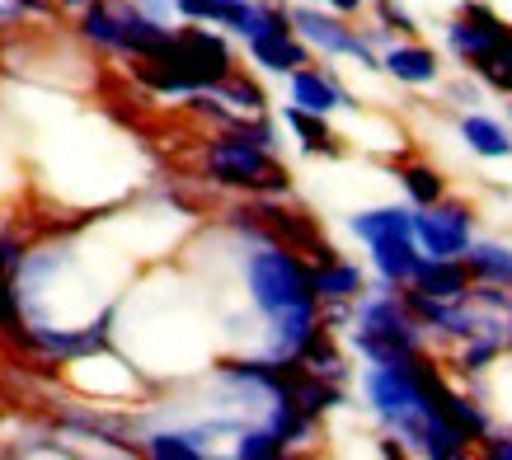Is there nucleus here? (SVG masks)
I'll return each mask as SVG.
<instances>
[{
    "instance_id": "nucleus-1",
    "label": "nucleus",
    "mask_w": 512,
    "mask_h": 460,
    "mask_svg": "<svg viewBox=\"0 0 512 460\" xmlns=\"http://www.w3.org/2000/svg\"><path fill=\"white\" fill-rule=\"evenodd\" d=\"M235 71L231 43L212 33L207 24H188L174 29L170 43L137 57V80L156 94H198V90H217L221 80Z\"/></svg>"
},
{
    "instance_id": "nucleus-2",
    "label": "nucleus",
    "mask_w": 512,
    "mask_h": 460,
    "mask_svg": "<svg viewBox=\"0 0 512 460\" xmlns=\"http://www.w3.org/2000/svg\"><path fill=\"white\" fill-rule=\"evenodd\" d=\"M423 324L409 315L395 287L381 282V296H357V329H353V348L376 367H409L423 353Z\"/></svg>"
},
{
    "instance_id": "nucleus-3",
    "label": "nucleus",
    "mask_w": 512,
    "mask_h": 460,
    "mask_svg": "<svg viewBox=\"0 0 512 460\" xmlns=\"http://www.w3.org/2000/svg\"><path fill=\"white\" fill-rule=\"evenodd\" d=\"M245 287L249 301L264 310L268 320L278 315H296V310H320L311 292V263L301 259L287 245H254V254L245 259Z\"/></svg>"
},
{
    "instance_id": "nucleus-4",
    "label": "nucleus",
    "mask_w": 512,
    "mask_h": 460,
    "mask_svg": "<svg viewBox=\"0 0 512 460\" xmlns=\"http://www.w3.org/2000/svg\"><path fill=\"white\" fill-rule=\"evenodd\" d=\"M202 169L207 179L221 188H245V193H264V198H282L292 188V174L273 160V151L245 141L240 132H221L217 141H207L202 151Z\"/></svg>"
},
{
    "instance_id": "nucleus-5",
    "label": "nucleus",
    "mask_w": 512,
    "mask_h": 460,
    "mask_svg": "<svg viewBox=\"0 0 512 460\" xmlns=\"http://www.w3.org/2000/svg\"><path fill=\"white\" fill-rule=\"evenodd\" d=\"M470 226L475 216L461 202H433V207H419L414 212V245L428 254V259H461L470 245Z\"/></svg>"
},
{
    "instance_id": "nucleus-6",
    "label": "nucleus",
    "mask_w": 512,
    "mask_h": 460,
    "mask_svg": "<svg viewBox=\"0 0 512 460\" xmlns=\"http://www.w3.org/2000/svg\"><path fill=\"white\" fill-rule=\"evenodd\" d=\"M287 19H292V33H301L306 43L320 47V52H329V57H357L362 66L381 62V57L372 52V43H367L357 29L343 24V15H320V10H311V5H296V10H287Z\"/></svg>"
},
{
    "instance_id": "nucleus-7",
    "label": "nucleus",
    "mask_w": 512,
    "mask_h": 460,
    "mask_svg": "<svg viewBox=\"0 0 512 460\" xmlns=\"http://www.w3.org/2000/svg\"><path fill=\"white\" fill-rule=\"evenodd\" d=\"M254 212H259V221H264V230H268V240H273V245H287V249H296V254H306V259L325 245V240H320V230H315V221L306 212H287L282 202H259Z\"/></svg>"
},
{
    "instance_id": "nucleus-8",
    "label": "nucleus",
    "mask_w": 512,
    "mask_h": 460,
    "mask_svg": "<svg viewBox=\"0 0 512 460\" xmlns=\"http://www.w3.org/2000/svg\"><path fill=\"white\" fill-rule=\"evenodd\" d=\"M311 292L320 306H353L357 296L367 292V282H362L357 263L329 259V263H311Z\"/></svg>"
},
{
    "instance_id": "nucleus-9",
    "label": "nucleus",
    "mask_w": 512,
    "mask_h": 460,
    "mask_svg": "<svg viewBox=\"0 0 512 460\" xmlns=\"http://www.w3.org/2000/svg\"><path fill=\"white\" fill-rule=\"evenodd\" d=\"M414 287L437 296V301H466L470 268H466V259H428L423 254L419 268H414Z\"/></svg>"
},
{
    "instance_id": "nucleus-10",
    "label": "nucleus",
    "mask_w": 512,
    "mask_h": 460,
    "mask_svg": "<svg viewBox=\"0 0 512 460\" xmlns=\"http://www.w3.org/2000/svg\"><path fill=\"white\" fill-rule=\"evenodd\" d=\"M372 263L381 282L386 287H404V282H414V268H419V245H414V235H386V240H372Z\"/></svg>"
},
{
    "instance_id": "nucleus-11",
    "label": "nucleus",
    "mask_w": 512,
    "mask_h": 460,
    "mask_svg": "<svg viewBox=\"0 0 512 460\" xmlns=\"http://www.w3.org/2000/svg\"><path fill=\"white\" fill-rule=\"evenodd\" d=\"M376 66L390 71L400 85H433L437 80V52L433 47H419V43H390Z\"/></svg>"
},
{
    "instance_id": "nucleus-12",
    "label": "nucleus",
    "mask_w": 512,
    "mask_h": 460,
    "mask_svg": "<svg viewBox=\"0 0 512 460\" xmlns=\"http://www.w3.org/2000/svg\"><path fill=\"white\" fill-rule=\"evenodd\" d=\"M249 57L264 66V71H282L292 76L296 66H306V43L292 29H268L259 38H249Z\"/></svg>"
},
{
    "instance_id": "nucleus-13",
    "label": "nucleus",
    "mask_w": 512,
    "mask_h": 460,
    "mask_svg": "<svg viewBox=\"0 0 512 460\" xmlns=\"http://www.w3.org/2000/svg\"><path fill=\"white\" fill-rule=\"evenodd\" d=\"M292 104L311 108V113H334L348 104V94L339 90V80L329 71H311V66H296L292 71Z\"/></svg>"
},
{
    "instance_id": "nucleus-14",
    "label": "nucleus",
    "mask_w": 512,
    "mask_h": 460,
    "mask_svg": "<svg viewBox=\"0 0 512 460\" xmlns=\"http://www.w3.org/2000/svg\"><path fill=\"white\" fill-rule=\"evenodd\" d=\"M461 137L484 160H508L512 155V132L503 123H494V118H484V113H466L461 118Z\"/></svg>"
},
{
    "instance_id": "nucleus-15",
    "label": "nucleus",
    "mask_w": 512,
    "mask_h": 460,
    "mask_svg": "<svg viewBox=\"0 0 512 460\" xmlns=\"http://www.w3.org/2000/svg\"><path fill=\"white\" fill-rule=\"evenodd\" d=\"M80 38L104 52H123V29H118V10L113 0H90L80 5Z\"/></svg>"
},
{
    "instance_id": "nucleus-16",
    "label": "nucleus",
    "mask_w": 512,
    "mask_h": 460,
    "mask_svg": "<svg viewBox=\"0 0 512 460\" xmlns=\"http://www.w3.org/2000/svg\"><path fill=\"white\" fill-rule=\"evenodd\" d=\"M461 259H466L470 277H480V282H503V287H512V249H508V245H494V240H470Z\"/></svg>"
},
{
    "instance_id": "nucleus-17",
    "label": "nucleus",
    "mask_w": 512,
    "mask_h": 460,
    "mask_svg": "<svg viewBox=\"0 0 512 460\" xmlns=\"http://www.w3.org/2000/svg\"><path fill=\"white\" fill-rule=\"evenodd\" d=\"M353 235L357 240H386V235H414V212L409 207H372V212H357L353 221Z\"/></svg>"
},
{
    "instance_id": "nucleus-18",
    "label": "nucleus",
    "mask_w": 512,
    "mask_h": 460,
    "mask_svg": "<svg viewBox=\"0 0 512 460\" xmlns=\"http://www.w3.org/2000/svg\"><path fill=\"white\" fill-rule=\"evenodd\" d=\"M207 437H217L212 428H193V432H151L146 437V456L156 460H202L207 456Z\"/></svg>"
},
{
    "instance_id": "nucleus-19",
    "label": "nucleus",
    "mask_w": 512,
    "mask_h": 460,
    "mask_svg": "<svg viewBox=\"0 0 512 460\" xmlns=\"http://www.w3.org/2000/svg\"><path fill=\"white\" fill-rule=\"evenodd\" d=\"M282 118H287V127L296 132V141H301V146H306L311 155H339L343 151L339 141H334V132H329L325 113H311V108H296L292 104L287 113H282Z\"/></svg>"
},
{
    "instance_id": "nucleus-20",
    "label": "nucleus",
    "mask_w": 512,
    "mask_h": 460,
    "mask_svg": "<svg viewBox=\"0 0 512 460\" xmlns=\"http://www.w3.org/2000/svg\"><path fill=\"white\" fill-rule=\"evenodd\" d=\"M207 94H217L221 104H231V113H264L268 108V94L259 90V85H254V80L249 76H240V71H231V76L221 80L217 90H207Z\"/></svg>"
},
{
    "instance_id": "nucleus-21",
    "label": "nucleus",
    "mask_w": 512,
    "mask_h": 460,
    "mask_svg": "<svg viewBox=\"0 0 512 460\" xmlns=\"http://www.w3.org/2000/svg\"><path fill=\"white\" fill-rule=\"evenodd\" d=\"M470 71H475L480 80H489L494 90L512 94V33H508V38H498L484 57H475V62H470Z\"/></svg>"
},
{
    "instance_id": "nucleus-22",
    "label": "nucleus",
    "mask_w": 512,
    "mask_h": 460,
    "mask_svg": "<svg viewBox=\"0 0 512 460\" xmlns=\"http://www.w3.org/2000/svg\"><path fill=\"white\" fill-rule=\"evenodd\" d=\"M400 179H404V193L414 198V207H433V202L447 198V184H442V174L433 165H404Z\"/></svg>"
},
{
    "instance_id": "nucleus-23",
    "label": "nucleus",
    "mask_w": 512,
    "mask_h": 460,
    "mask_svg": "<svg viewBox=\"0 0 512 460\" xmlns=\"http://www.w3.org/2000/svg\"><path fill=\"white\" fill-rule=\"evenodd\" d=\"M24 329H29V320H24V296H19V282H15V273H0V334L10 338V343H19Z\"/></svg>"
},
{
    "instance_id": "nucleus-24",
    "label": "nucleus",
    "mask_w": 512,
    "mask_h": 460,
    "mask_svg": "<svg viewBox=\"0 0 512 460\" xmlns=\"http://www.w3.org/2000/svg\"><path fill=\"white\" fill-rule=\"evenodd\" d=\"M235 456L240 460H278V456H287V442H282L268 423L264 428H240V437H235Z\"/></svg>"
},
{
    "instance_id": "nucleus-25",
    "label": "nucleus",
    "mask_w": 512,
    "mask_h": 460,
    "mask_svg": "<svg viewBox=\"0 0 512 460\" xmlns=\"http://www.w3.org/2000/svg\"><path fill=\"white\" fill-rule=\"evenodd\" d=\"M376 15H381V24H386V29L404 33V38H414V33H419V24H414V15H409V10H400L395 0H376Z\"/></svg>"
},
{
    "instance_id": "nucleus-26",
    "label": "nucleus",
    "mask_w": 512,
    "mask_h": 460,
    "mask_svg": "<svg viewBox=\"0 0 512 460\" xmlns=\"http://www.w3.org/2000/svg\"><path fill=\"white\" fill-rule=\"evenodd\" d=\"M174 15L188 24H217V0H174Z\"/></svg>"
},
{
    "instance_id": "nucleus-27",
    "label": "nucleus",
    "mask_w": 512,
    "mask_h": 460,
    "mask_svg": "<svg viewBox=\"0 0 512 460\" xmlns=\"http://www.w3.org/2000/svg\"><path fill=\"white\" fill-rule=\"evenodd\" d=\"M29 249L19 245L15 235H0V273H19V263H24Z\"/></svg>"
},
{
    "instance_id": "nucleus-28",
    "label": "nucleus",
    "mask_w": 512,
    "mask_h": 460,
    "mask_svg": "<svg viewBox=\"0 0 512 460\" xmlns=\"http://www.w3.org/2000/svg\"><path fill=\"white\" fill-rule=\"evenodd\" d=\"M141 15H151V19H160V24H170V15H174V0H132Z\"/></svg>"
},
{
    "instance_id": "nucleus-29",
    "label": "nucleus",
    "mask_w": 512,
    "mask_h": 460,
    "mask_svg": "<svg viewBox=\"0 0 512 460\" xmlns=\"http://www.w3.org/2000/svg\"><path fill=\"white\" fill-rule=\"evenodd\" d=\"M10 5H15L19 15H47V10H52L57 0H10Z\"/></svg>"
},
{
    "instance_id": "nucleus-30",
    "label": "nucleus",
    "mask_w": 512,
    "mask_h": 460,
    "mask_svg": "<svg viewBox=\"0 0 512 460\" xmlns=\"http://www.w3.org/2000/svg\"><path fill=\"white\" fill-rule=\"evenodd\" d=\"M325 5L334 15H357V10H362V0H325Z\"/></svg>"
},
{
    "instance_id": "nucleus-31",
    "label": "nucleus",
    "mask_w": 512,
    "mask_h": 460,
    "mask_svg": "<svg viewBox=\"0 0 512 460\" xmlns=\"http://www.w3.org/2000/svg\"><path fill=\"white\" fill-rule=\"evenodd\" d=\"M484 451H489L494 460H512V437H503V442H489Z\"/></svg>"
},
{
    "instance_id": "nucleus-32",
    "label": "nucleus",
    "mask_w": 512,
    "mask_h": 460,
    "mask_svg": "<svg viewBox=\"0 0 512 460\" xmlns=\"http://www.w3.org/2000/svg\"><path fill=\"white\" fill-rule=\"evenodd\" d=\"M57 5H76V10H80V5H90V0H57Z\"/></svg>"
}]
</instances>
